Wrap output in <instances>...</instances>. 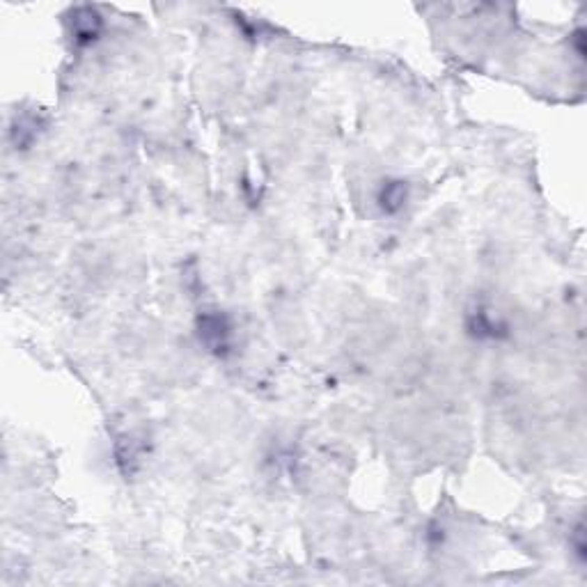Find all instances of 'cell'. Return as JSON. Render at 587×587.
Returning a JSON list of instances; mask_svg holds the SVG:
<instances>
[{
	"mask_svg": "<svg viewBox=\"0 0 587 587\" xmlns=\"http://www.w3.org/2000/svg\"><path fill=\"white\" fill-rule=\"evenodd\" d=\"M198 335H200V342L205 344L209 351H214V354L221 356L230 349L232 326L223 315H218V312H209V315L200 317Z\"/></svg>",
	"mask_w": 587,
	"mask_h": 587,
	"instance_id": "1",
	"label": "cell"
},
{
	"mask_svg": "<svg viewBox=\"0 0 587 587\" xmlns=\"http://www.w3.org/2000/svg\"><path fill=\"white\" fill-rule=\"evenodd\" d=\"M381 207L386 209V211H397L399 207L404 205V200H406V189H404V184L402 182H390L386 184V189H383L381 193Z\"/></svg>",
	"mask_w": 587,
	"mask_h": 587,
	"instance_id": "3",
	"label": "cell"
},
{
	"mask_svg": "<svg viewBox=\"0 0 587 587\" xmlns=\"http://www.w3.org/2000/svg\"><path fill=\"white\" fill-rule=\"evenodd\" d=\"M97 33H99V17L92 10H83L81 17L76 19L74 35L78 39H83V42H90V39H95Z\"/></svg>",
	"mask_w": 587,
	"mask_h": 587,
	"instance_id": "2",
	"label": "cell"
}]
</instances>
